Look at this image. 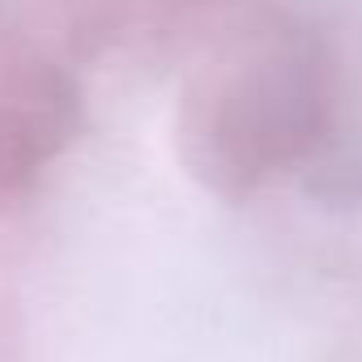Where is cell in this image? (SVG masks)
Segmentation results:
<instances>
[{"instance_id": "1", "label": "cell", "mask_w": 362, "mask_h": 362, "mask_svg": "<svg viewBox=\"0 0 362 362\" xmlns=\"http://www.w3.org/2000/svg\"><path fill=\"white\" fill-rule=\"evenodd\" d=\"M77 124L69 77L0 30V205L26 197Z\"/></svg>"}]
</instances>
